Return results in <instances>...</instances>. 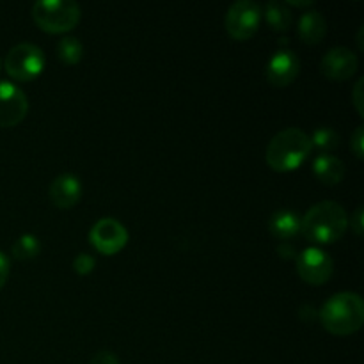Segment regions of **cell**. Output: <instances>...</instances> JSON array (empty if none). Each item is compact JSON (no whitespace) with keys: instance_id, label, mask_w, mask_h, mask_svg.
Returning <instances> with one entry per match:
<instances>
[{"instance_id":"cell-1","label":"cell","mask_w":364,"mask_h":364,"mask_svg":"<svg viewBox=\"0 0 364 364\" xmlns=\"http://www.w3.org/2000/svg\"><path fill=\"white\" fill-rule=\"evenodd\" d=\"M347 230L348 213L336 201L316 203L301 219V233L309 242L318 245H329L341 240Z\"/></svg>"},{"instance_id":"cell-2","label":"cell","mask_w":364,"mask_h":364,"mask_svg":"<svg viewBox=\"0 0 364 364\" xmlns=\"http://www.w3.org/2000/svg\"><path fill=\"white\" fill-rule=\"evenodd\" d=\"M318 318L327 333L334 336H350L364 323V301L355 291L334 294L320 308Z\"/></svg>"},{"instance_id":"cell-3","label":"cell","mask_w":364,"mask_h":364,"mask_svg":"<svg viewBox=\"0 0 364 364\" xmlns=\"http://www.w3.org/2000/svg\"><path fill=\"white\" fill-rule=\"evenodd\" d=\"M313 151L311 141L301 128H284L277 132L265 149V160L276 173H291L306 162Z\"/></svg>"},{"instance_id":"cell-4","label":"cell","mask_w":364,"mask_h":364,"mask_svg":"<svg viewBox=\"0 0 364 364\" xmlns=\"http://www.w3.org/2000/svg\"><path fill=\"white\" fill-rule=\"evenodd\" d=\"M82 18V9L73 0H41L32 6V20L48 34L73 31Z\"/></svg>"},{"instance_id":"cell-5","label":"cell","mask_w":364,"mask_h":364,"mask_svg":"<svg viewBox=\"0 0 364 364\" xmlns=\"http://www.w3.org/2000/svg\"><path fill=\"white\" fill-rule=\"evenodd\" d=\"M45 52L34 43H18L7 52L4 68L11 78L18 82H31L45 70Z\"/></svg>"},{"instance_id":"cell-6","label":"cell","mask_w":364,"mask_h":364,"mask_svg":"<svg viewBox=\"0 0 364 364\" xmlns=\"http://www.w3.org/2000/svg\"><path fill=\"white\" fill-rule=\"evenodd\" d=\"M262 7L252 0H238L231 4L224 18V27L235 41H247L258 32L262 23Z\"/></svg>"},{"instance_id":"cell-7","label":"cell","mask_w":364,"mask_h":364,"mask_svg":"<svg viewBox=\"0 0 364 364\" xmlns=\"http://www.w3.org/2000/svg\"><path fill=\"white\" fill-rule=\"evenodd\" d=\"M295 267H297L299 277L311 287H322L329 283L334 274L333 258L329 252L320 247L304 249L295 258Z\"/></svg>"},{"instance_id":"cell-8","label":"cell","mask_w":364,"mask_h":364,"mask_svg":"<svg viewBox=\"0 0 364 364\" xmlns=\"http://www.w3.org/2000/svg\"><path fill=\"white\" fill-rule=\"evenodd\" d=\"M128 235L127 228L116 219H100L98 223L92 224L91 231H89V242L92 247L103 256H114L117 252L123 251L128 244Z\"/></svg>"},{"instance_id":"cell-9","label":"cell","mask_w":364,"mask_h":364,"mask_svg":"<svg viewBox=\"0 0 364 364\" xmlns=\"http://www.w3.org/2000/svg\"><path fill=\"white\" fill-rule=\"evenodd\" d=\"M28 112L27 95L13 82H0V128H13Z\"/></svg>"},{"instance_id":"cell-10","label":"cell","mask_w":364,"mask_h":364,"mask_svg":"<svg viewBox=\"0 0 364 364\" xmlns=\"http://www.w3.org/2000/svg\"><path fill=\"white\" fill-rule=\"evenodd\" d=\"M359 70V59L347 46H334L320 63V73L334 82H345L354 77Z\"/></svg>"},{"instance_id":"cell-11","label":"cell","mask_w":364,"mask_h":364,"mask_svg":"<svg viewBox=\"0 0 364 364\" xmlns=\"http://www.w3.org/2000/svg\"><path fill=\"white\" fill-rule=\"evenodd\" d=\"M301 73V60L291 50L281 48L270 57L265 68V78L274 87H287Z\"/></svg>"},{"instance_id":"cell-12","label":"cell","mask_w":364,"mask_h":364,"mask_svg":"<svg viewBox=\"0 0 364 364\" xmlns=\"http://www.w3.org/2000/svg\"><path fill=\"white\" fill-rule=\"evenodd\" d=\"M48 198L55 208L70 210L82 199V183L75 174L63 173L52 180Z\"/></svg>"},{"instance_id":"cell-13","label":"cell","mask_w":364,"mask_h":364,"mask_svg":"<svg viewBox=\"0 0 364 364\" xmlns=\"http://www.w3.org/2000/svg\"><path fill=\"white\" fill-rule=\"evenodd\" d=\"M345 167L343 160L338 159L336 155L331 153H320L315 160H313V174L320 183L327 185V187H336L343 181L345 178Z\"/></svg>"},{"instance_id":"cell-14","label":"cell","mask_w":364,"mask_h":364,"mask_svg":"<svg viewBox=\"0 0 364 364\" xmlns=\"http://www.w3.org/2000/svg\"><path fill=\"white\" fill-rule=\"evenodd\" d=\"M297 34L306 45H318L323 41L327 34V21L322 13L315 9L306 11L301 16L297 25Z\"/></svg>"},{"instance_id":"cell-15","label":"cell","mask_w":364,"mask_h":364,"mask_svg":"<svg viewBox=\"0 0 364 364\" xmlns=\"http://www.w3.org/2000/svg\"><path fill=\"white\" fill-rule=\"evenodd\" d=\"M269 231L276 240H291L301 233V217L291 210H277L270 215Z\"/></svg>"},{"instance_id":"cell-16","label":"cell","mask_w":364,"mask_h":364,"mask_svg":"<svg viewBox=\"0 0 364 364\" xmlns=\"http://www.w3.org/2000/svg\"><path fill=\"white\" fill-rule=\"evenodd\" d=\"M262 13H265L267 23L276 32H288L294 25V14H291L290 7L284 2L270 0V2L265 4V9Z\"/></svg>"},{"instance_id":"cell-17","label":"cell","mask_w":364,"mask_h":364,"mask_svg":"<svg viewBox=\"0 0 364 364\" xmlns=\"http://www.w3.org/2000/svg\"><path fill=\"white\" fill-rule=\"evenodd\" d=\"M55 52L60 63L68 64V66L78 64L84 59V45H82L80 39L73 38V36H66V38L60 39V41L57 43Z\"/></svg>"},{"instance_id":"cell-18","label":"cell","mask_w":364,"mask_h":364,"mask_svg":"<svg viewBox=\"0 0 364 364\" xmlns=\"http://www.w3.org/2000/svg\"><path fill=\"white\" fill-rule=\"evenodd\" d=\"M11 251H13V256L16 259H34L41 252V242L31 233L21 235V237L16 238Z\"/></svg>"},{"instance_id":"cell-19","label":"cell","mask_w":364,"mask_h":364,"mask_svg":"<svg viewBox=\"0 0 364 364\" xmlns=\"http://www.w3.org/2000/svg\"><path fill=\"white\" fill-rule=\"evenodd\" d=\"M309 141H311L313 148H318L322 151L329 153L340 146V134L331 127H320L313 132Z\"/></svg>"},{"instance_id":"cell-20","label":"cell","mask_w":364,"mask_h":364,"mask_svg":"<svg viewBox=\"0 0 364 364\" xmlns=\"http://www.w3.org/2000/svg\"><path fill=\"white\" fill-rule=\"evenodd\" d=\"M96 259L92 258L87 252H82L77 258L73 259V270L78 274V276H89V274L95 270Z\"/></svg>"},{"instance_id":"cell-21","label":"cell","mask_w":364,"mask_h":364,"mask_svg":"<svg viewBox=\"0 0 364 364\" xmlns=\"http://www.w3.org/2000/svg\"><path fill=\"white\" fill-rule=\"evenodd\" d=\"M350 149L354 153V156L358 160H363L364 155V127L359 124L354 130V134L350 135Z\"/></svg>"},{"instance_id":"cell-22","label":"cell","mask_w":364,"mask_h":364,"mask_svg":"<svg viewBox=\"0 0 364 364\" xmlns=\"http://www.w3.org/2000/svg\"><path fill=\"white\" fill-rule=\"evenodd\" d=\"M364 78H359L358 82H355L354 89H352V103H354V109L358 110L359 116H364Z\"/></svg>"},{"instance_id":"cell-23","label":"cell","mask_w":364,"mask_h":364,"mask_svg":"<svg viewBox=\"0 0 364 364\" xmlns=\"http://www.w3.org/2000/svg\"><path fill=\"white\" fill-rule=\"evenodd\" d=\"M348 226H350V230L354 231L358 237H363V233H364V210H363V206H359V208L355 210L354 213H352L350 219H348Z\"/></svg>"},{"instance_id":"cell-24","label":"cell","mask_w":364,"mask_h":364,"mask_svg":"<svg viewBox=\"0 0 364 364\" xmlns=\"http://www.w3.org/2000/svg\"><path fill=\"white\" fill-rule=\"evenodd\" d=\"M89 364H121L119 358L110 350H100L91 358Z\"/></svg>"},{"instance_id":"cell-25","label":"cell","mask_w":364,"mask_h":364,"mask_svg":"<svg viewBox=\"0 0 364 364\" xmlns=\"http://www.w3.org/2000/svg\"><path fill=\"white\" fill-rule=\"evenodd\" d=\"M9 270H11L9 259H7V256L0 251V290L6 287L7 279H9Z\"/></svg>"},{"instance_id":"cell-26","label":"cell","mask_w":364,"mask_h":364,"mask_svg":"<svg viewBox=\"0 0 364 364\" xmlns=\"http://www.w3.org/2000/svg\"><path fill=\"white\" fill-rule=\"evenodd\" d=\"M277 255H279L283 259L297 258V252H295V247L290 244V242H281V244L277 245Z\"/></svg>"},{"instance_id":"cell-27","label":"cell","mask_w":364,"mask_h":364,"mask_svg":"<svg viewBox=\"0 0 364 364\" xmlns=\"http://www.w3.org/2000/svg\"><path fill=\"white\" fill-rule=\"evenodd\" d=\"M287 4L288 7L290 6H294V7H313L315 6V2H313V0H304V2H295V0H288V2H284Z\"/></svg>"},{"instance_id":"cell-28","label":"cell","mask_w":364,"mask_h":364,"mask_svg":"<svg viewBox=\"0 0 364 364\" xmlns=\"http://www.w3.org/2000/svg\"><path fill=\"white\" fill-rule=\"evenodd\" d=\"M0 70H2V63H0Z\"/></svg>"}]
</instances>
